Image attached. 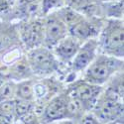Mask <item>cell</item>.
<instances>
[{"label": "cell", "mask_w": 124, "mask_h": 124, "mask_svg": "<svg viewBox=\"0 0 124 124\" xmlns=\"http://www.w3.org/2000/svg\"><path fill=\"white\" fill-rule=\"evenodd\" d=\"M103 87L91 112L101 124L116 121L123 124V79L113 78Z\"/></svg>", "instance_id": "6da1fadb"}, {"label": "cell", "mask_w": 124, "mask_h": 124, "mask_svg": "<svg viewBox=\"0 0 124 124\" xmlns=\"http://www.w3.org/2000/svg\"><path fill=\"white\" fill-rule=\"evenodd\" d=\"M121 70H123V59L98 53L94 60L82 71L84 76L81 79L102 86Z\"/></svg>", "instance_id": "7a4b0ae2"}, {"label": "cell", "mask_w": 124, "mask_h": 124, "mask_svg": "<svg viewBox=\"0 0 124 124\" xmlns=\"http://www.w3.org/2000/svg\"><path fill=\"white\" fill-rule=\"evenodd\" d=\"M97 37L99 53L123 59L124 26L122 19H108L105 24L102 25Z\"/></svg>", "instance_id": "3957f363"}, {"label": "cell", "mask_w": 124, "mask_h": 124, "mask_svg": "<svg viewBox=\"0 0 124 124\" xmlns=\"http://www.w3.org/2000/svg\"><path fill=\"white\" fill-rule=\"evenodd\" d=\"M27 61L35 77H50L60 70V62L51 49L40 46L29 50Z\"/></svg>", "instance_id": "277c9868"}, {"label": "cell", "mask_w": 124, "mask_h": 124, "mask_svg": "<svg viewBox=\"0 0 124 124\" xmlns=\"http://www.w3.org/2000/svg\"><path fill=\"white\" fill-rule=\"evenodd\" d=\"M102 89L103 87L101 85H92L80 79L74 82L68 88L67 92L71 98L76 99L79 103L85 112H88L93 108Z\"/></svg>", "instance_id": "5b68a950"}, {"label": "cell", "mask_w": 124, "mask_h": 124, "mask_svg": "<svg viewBox=\"0 0 124 124\" xmlns=\"http://www.w3.org/2000/svg\"><path fill=\"white\" fill-rule=\"evenodd\" d=\"M69 102L70 95L68 92H61L52 97L41 110L39 118L42 124L53 121L69 119Z\"/></svg>", "instance_id": "8992f818"}, {"label": "cell", "mask_w": 124, "mask_h": 124, "mask_svg": "<svg viewBox=\"0 0 124 124\" xmlns=\"http://www.w3.org/2000/svg\"><path fill=\"white\" fill-rule=\"evenodd\" d=\"M44 45L53 49L62 39L69 35V30L65 22L57 12L49 14L44 20Z\"/></svg>", "instance_id": "52a82bcc"}, {"label": "cell", "mask_w": 124, "mask_h": 124, "mask_svg": "<svg viewBox=\"0 0 124 124\" xmlns=\"http://www.w3.org/2000/svg\"><path fill=\"white\" fill-rule=\"evenodd\" d=\"M17 32L21 43L28 51L44 45V22L39 20L26 22L19 26Z\"/></svg>", "instance_id": "ba28073f"}, {"label": "cell", "mask_w": 124, "mask_h": 124, "mask_svg": "<svg viewBox=\"0 0 124 124\" xmlns=\"http://www.w3.org/2000/svg\"><path fill=\"white\" fill-rule=\"evenodd\" d=\"M98 53L97 38H91L82 42L70 63L71 70L74 73H82Z\"/></svg>", "instance_id": "9c48e42d"}, {"label": "cell", "mask_w": 124, "mask_h": 124, "mask_svg": "<svg viewBox=\"0 0 124 124\" xmlns=\"http://www.w3.org/2000/svg\"><path fill=\"white\" fill-rule=\"evenodd\" d=\"M101 28L102 24L99 21H94V20L87 19L82 16L78 22L70 26L68 30L69 35L85 42L91 38H97Z\"/></svg>", "instance_id": "30bf717a"}, {"label": "cell", "mask_w": 124, "mask_h": 124, "mask_svg": "<svg viewBox=\"0 0 124 124\" xmlns=\"http://www.w3.org/2000/svg\"><path fill=\"white\" fill-rule=\"evenodd\" d=\"M82 41L78 40L76 37L68 35L64 39H62L60 42L52 49L53 53L59 60L61 64H70L71 63L74 57L76 56L78 50L79 49Z\"/></svg>", "instance_id": "8fae6325"}, {"label": "cell", "mask_w": 124, "mask_h": 124, "mask_svg": "<svg viewBox=\"0 0 124 124\" xmlns=\"http://www.w3.org/2000/svg\"><path fill=\"white\" fill-rule=\"evenodd\" d=\"M35 76L31 70L26 56L19 57L13 63H11L9 67L7 66V78L10 80L19 82L33 78Z\"/></svg>", "instance_id": "7c38bea8"}, {"label": "cell", "mask_w": 124, "mask_h": 124, "mask_svg": "<svg viewBox=\"0 0 124 124\" xmlns=\"http://www.w3.org/2000/svg\"><path fill=\"white\" fill-rule=\"evenodd\" d=\"M20 43L17 30L0 23V54H6Z\"/></svg>", "instance_id": "4fadbf2b"}, {"label": "cell", "mask_w": 124, "mask_h": 124, "mask_svg": "<svg viewBox=\"0 0 124 124\" xmlns=\"http://www.w3.org/2000/svg\"><path fill=\"white\" fill-rule=\"evenodd\" d=\"M97 1L98 0H65V3L75 11L82 15L92 17L97 10Z\"/></svg>", "instance_id": "5bb4252c"}, {"label": "cell", "mask_w": 124, "mask_h": 124, "mask_svg": "<svg viewBox=\"0 0 124 124\" xmlns=\"http://www.w3.org/2000/svg\"><path fill=\"white\" fill-rule=\"evenodd\" d=\"M34 85H35V80L33 78L17 82L15 98L16 99H20V100H26V101L35 102Z\"/></svg>", "instance_id": "9a60e30c"}, {"label": "cell", "mask_w": 124, "mask_h": 124, "mask_svg": "<svg viewBox=\"0 0 124 124\" xmlns=\"http://www.w3.org/2000/svg\"><path fill=\"white\" fill-rule=\"evenodd\" d=\"M36 112V104L33 101L20 100L15 98L14 104V116L15 120L21 121L27 116L31 115L32 113Z\"/></svg>", "instance_id": "2e32d148"}, {"label": "cell", "mask_w": 124, "mask_h": 124, "mask_svg": "<svg viewBox=\"0 0 124 124\" xmlns=\"http://www.w3.org/2000/svg\"><path fill=\"white\" fill-rule=\"evenodd\" d=\"M16 85H17V82L7 79L4 84L0 86V102L15 99Z\"/></svg>", "instance_id": "e0dca14e"}, {"label": "cell", "mask_w": 124, "mask_h": 124, "mask_svg": "<svg viewBox=\"0 0 124 124\" xmlns=\"http://www.w3.org/2000/svg\"><path fill=\"white\" fill-rule=\"evenodd\" d=\"M102 8L104 10L105 15L107 17H111L114 19H121L123 15V0H117V1L107 2Z\"/></svg>", "instance_id": "ac0fdd59"}, {"label": "cell", "mask_w": 124, "mask_h": 124, "mask_svg": "<svg viewBox=\"0 0 124 124\" xmlns=\"http://www.w3.org/2000/svg\"><path fill=\"white\" fill-rule=\"evenodd\" d=\"M77 124H101V123L99 122V120L96 118V116L91 111H88V112H85V114L78 119Z\"/></svg>", "instance_id": "d6986e66"}, {"label": "cell", "mask_w": 124, "mask_h": 124, "mask_svg": "<svg viewBox=\"0 0 124 124\" xmlns=\"http://www.w3.org/2000/svg\"><path fill=\"white\" fill-rule=\"evenodd\" d=\"M60 5V0H42L41 2V10L44 14H48L53 8Z\"/></svg>", "instance_id": "ffe728a7"}, {"label": "cell", "mask_w": 124, "mask_h": 124, "mask_svg": "<svg viewBox=\"0 0 124 124\" xmlns=\"http://www.w3.org/2000/svg\"><path fill=\"white\" fill-rule=\"evenodd\" d=\"M20 124H42V123L40 121L38 114L35 112V113H32L31 115L27 116L26 118H24L23 120H21Z\"/></svg>", "instance_id": "44dd1931"}, {"label": "cell", "mask_w": 124, "mask_h": 124, "mask_svg": "<svg viewBox=\"0 0 124 124\" xmlns=\"http://www.w3.org/2000/svg\"><path fill=\"white\" fill-rule=\"evenodd\" d=\"M7 66L4 63L0 62V86L7 80Z\"/></svg>", "instance_id": "7402d4cb"}, {"label": "cell", "mask_w": 124, "mask_h": 124, "mask_svg": "<svg viewBox=\"0 0 124 124\" xmlns=\"http://www.w3.org/2000/svg\"><path fill=\"white\" fill-rule=\"evenodd\" d=\"M19 6H24V5H31V4H40L42 0H18Z\"/></svg>", "instance_id": "603a6c76"}, {"label": "cell", "mask_w": 124, "mask_h": 124, "mask_svg": "<svg viewBox=\"0 0 124 124\" xmlns=\"http://www.w3.org/2000/svg\"><path fill=\"white\" fill-rule=\"evenodd\" d=\"M47 124H77V122H75L74 120L70 119H62V120H57V121H53Z\"/></svg>", "instance_id": "cb8c5ba5"}, {"label": "cell", "mask_w": 124, "mask_h": 124, "mask_svg": "<svg viewBox=\"0 0 124 124\" xmlns=\"http://www.w3.org/2000/svg\"><path fill=\"white\" fill-rule=\"evenodd\" d=\"M8 7V3H7V0H0V12L4 11L6 10Z\"/></svg>", "instance_id": "d4e9b609"}, {"label": "cell", "mask_w": 124, "mask_h": 124, "mask_svg": "<svg viewBox=\"0 0 124 124\" xmlns=\"http://www.w3.org/2000/svg\"><path fill=\"white\" fill-rule=\"evenodd\" d=\"M104 124H119V123L116 121H112V122H108V123H104Z\"/></svg>", "instance_id": "484cf974"}, {"label": "cell", "mask_w": 124, "mask_h": 124, "mask_svg": "<svg viewBox=\"0 0 124 124\" xmlns=\"http://www.w3.org/2000/svg\"><path fill=\"white\" fill-rule=\"evenodd\" d=\"M102 1H106V2H111V1H117V0H102Z\"/></svg>", "instance_id": "4316f807"}, {"label": "cell", "mask_w": 124, "mask_h": 124, "mask_svg": "<svg viewBox=\"0 0 124 124\" xmlns=\"http://www.w3.org/2000/svg\"><path fill=\"white\" fill-rule=\"evenodd\" d=\"M13 124H20V121H17V120H16V121H15Z\"/></svg>", "instance_id": "83f0119b"}]
</instances>
